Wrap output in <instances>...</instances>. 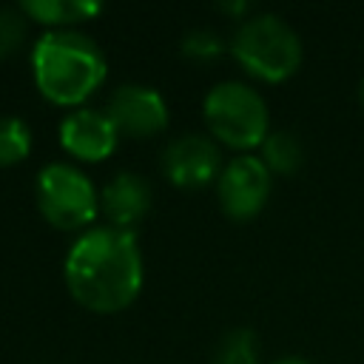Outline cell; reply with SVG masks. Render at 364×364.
I'll return each mask as SVG.
<instances>
[{
    "label": "cell",
    "instance_id": "cell-1",
    "mask_svg": "<svg viewBox=\"0 0 364 364\" xmlns=\"http://www.w3.org/2000/svg\"><path fill=\"white\" fill-rule=\"evenodd\" d=\"M68 293L94 313L128 307L142 287V253L134 230L111 225L80 233L63 264Z\"/></svg>",
    "mask_w": 364,
    "mask_h": 364
},
{
    "label": "cell",
    "instance_id": "cell-2",
    "mask_svg": "<svg viewBox=\"0 0 364 364\" xmlns=\"http://www.w3.org/2000/svg\"><path fill=\"white\" fill-rule=\"evenodd\" d=\"M31 68L40 94L57 105H80L105 80L100 46L77 28L46 31L34 43Z\"/></svg>",
    "mask_w": 364,
    "mask_h": 364
},
{
    "label": "cell",
    "instance_id": "cell-3",
    "mask_svg": "<svg viewBox=\"0 0 364 364\" xmlns=\"http://www.w3.org/2000/svg\"><path fill=\"white\" fill-rule=\"evenodd\" d=\"M228 48L245 71L267 82L287 80L301 63L299 34L284 17L273 11H259L245 17L233 31Z\"/></svg>",
    "mask_w": 364,
    "mask_h": 364
},
{
    "label": "cell",
    "instance_id": "cell-4",
    "mask_svg": "<svg viewBox=\"0 0 364 364\" xmlns=\"http://www.w3.org/2000/svg\"><path fill=\"white\" fill-rule=\"evenodd\" d=\"M210 136L230 148H256L267 136V102L239 80L216 82L202 102Z\"/></svg>",
    "mask_w": 364,
    "mask_h": 364
},
{
    "label": "cell",
    "instance_id": "cell-5",
    "mask_svg": "<svg viewBox=\"0 0 364 364\" xmlns=\"http://www.w3.org/2000/svg\"><path fill=\"white\" fill-rule=\"evenodd\" d=\"M37 205L46 222L60 230H77L94 222L100 193L91 179L68 162H48L37 173Z\"/></svg>",
    "mask_w": 364,
    "mask_h": 364
},
{
    "label": "cell",
    "instance_id": "cell-6",
    "mask_svg": "<svg viewBox=\"0 0 364 364\" xmlns=\"http://www.w3.org/2000/svg\"><path fill=\"white\" fill-rule=\"evenodd\" d=\"M216 193L222 210L230 219H250L264 208L270 196V171L262 156H233L216 179Z\"/></svg>",
    "mask_w": 364,
    "mask_h": 364
},
{
    "label": "cell",
    "instance_id": "cell-7",
    "mask_svg": "<svg viewBox=\"0 0 364 364\" xmlns=\"http://www.w3.org/2000/svg\"><path fill=\"white\" fill-rule=\"evenodd\" d=\"M105 114L119 134L154 136L168 125V105L162 94L142 82H125L111 91Z\"/></svg>",
    "mask_w": 364,
    "mask_h": 364
},
{
    "label": "cell",
    "instance_id": "cell-8",
    "mask_svg": "<svg viewBox=\"0 0 364 364\" xmlns=\"http://www.w3.org/2000/svg\"><path fill=\"white\" fill-rule=\"evenodd\" d=\"M162 171L179 188H205L222 173L219 145L205 134H182L162 151Z\"/></svg>",
    "mask_w": 364,
    "mask_h": 364
},
{
    "label": "cell",
    "instance_id": "cell-9",
    "mask_svg": "<svg viewBox=\"0 0 364 364\" xmlns=\"http://www.w3.org/2000/svg\"><path fill=\"white\" fill-rule=\"evenodd\" d=\"M117 139H119V131L114 128L108 114L97 111V108H77V111L65 114L60 122L63 148L71 156L85 159V162L105 159L117 148Z\"/></svg>",
    "mask_w": 364,
    "mask_h": 364
},
{
    "label": "cell",
    "instance_id": "cell-10",
    "mask_svg": "<svg viewBox=\"0 0 364 364\" xmlns=\"http://www.w3.org/2000/svg\"><path fill=\"white\" fill-rule=\"evenodd\" d=\"M100 208L111 228L131 230L142 222V216L151 208V185L142 173L119 171L100 193Z\"/></svg>",
    "mask_w": 364,
    "mask_h": 364
},
{
    "label": "cell",
    "instance_id": "cell-11",
    "mask_svg": "<svg viewBox=\"0 0 364 364\" xmlns=\"http://www.w3.org/2000/svg\"><path fill=\"white\" fill-rule=\"evenodd\" d=\"M20 9L26 11L28 20L63 28V26L82 23L94 14H100L102 3H91V0H23Z\"/></svg>",
    "mask_w": 364,
    "mask_h": 364
},
{
    "label": "cell",
    "instance_id": "cell-12",
    "mask_svg": "<svg viewBox=\"0 0 364 364\" xmlns=\"http://www.w3.org/2000/svg\"><path fill=\"white\" fill-rule=\"evenodd\" d=\"M304 156L301 139L293 131H273L262 142V162L267 165L270 173H293L299 171Z\"/></svg>",
    "mask_w": 364,
    "mask_h": 364
},
{
    "label": "cell",
    "instance_id": "cell-13",
    "mask_svg": "<svg viewBox=\"0 0 364 364\" xmlns=\"http://www.w3.org/2000/svg\"><path fill=\"white\" fill-rule=\"evenodd\" d=\"M210 364H259V341L256 333L247 327L228 330L210 355Z\"/></svg>",
    "mask_w": 364,
    "mask_h": 364
},
{
    "label": "cell",
    "instance_id": "cell-14",
    "mask_svg": "<svg viewBox=\"0 0 364 364\" xmlns=\"http://www.w3.org/2000/svg\"><path fill=\"white\" fill-rule=\"evenodd\" d=\"M31 151V128L20 117H0V168L17 165Z\"/></svg>",
    "mask_w": 364,
    "mask_h": 364
},
{
    "label": "cell",
    "instance_id": "cell-15",
    "mask_svg": "<svg viewBox=\"0 0 364 364\" xmlns=\"http://www.w3.org/2000/svg\"><path fill=\"white\" fill-rule=\"evenodd\" d=\"M28 37V17L20 6L0 9V57H11Z\"/></svg>",
    "mask_w": 364,
    "mask_h": 364
},
{
    "label": "cell",
    "instance_id": "cell-16",
    "mask_svg": "<svg viewBox=\"0 0 364 364\" xmlns=\"http://www.w3.org/2000/svg\"><path fill=\"white\" fill-rule=\"evenodd\" d=\"M225 37L213 28H191L182 37V54L191 60H213L225 51Z\"/></svg>",
    "mask_w": 364,
    "mask_h": 364
},
{
    "label": "cell",
    "instance_id": "cell-17",
    "mask_svg": "<svg viewBox=\"0 0 364 364\" xmlns=\"http://www.w3.org/2000/svg\"><path fill=\"white\" fill-rule=\"evenodd\" d=\"M219 11H230V14H245L247 11V3H216Z\"/></svg>",
    "mask_w": 364,
    "mask_h": 364
},
{
    "label": "cell",
    "instance_id": "cell-18",
    "mask_svg": "<svg viewBox=\"0 0 364 364\" xmlns=\"http://www.w3.org/2000/svg\"><path fill=\"white\" fill-rule=\"evenodd\" d=\"M273 364H307V361H304V358H293V355H290V358H279V361H273Z\"/></svg>",
    "mask_w": 364,
    "mask_h": 364
},
{
    "label": "cell",
    "instance_id": "cell-19",
    "mask_svg": "<svg viewBox=\"0 0 364 364\" xmlns=\"http://www.w3.org/2000/svg\"><path fill=\"white\" fill-rule=\"evenodd\" d=\"M361 102H364V82H361Z\"/></svg>",
    "mask_w": 364,
    "mask_h": 364
}]
</instances>
